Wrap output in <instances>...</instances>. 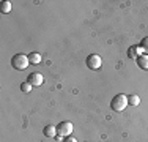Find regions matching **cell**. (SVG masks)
Listing matches in <instances>:
<instances>
[{"instance_id": "11", "label": "cell", "mask_w": 148, "mask_h": 142, "mask_svg": "<svg viewBox=\"0 0 148 142\" xmlns=\"http://www.w3.org/2000/svg\"><path fill=\"white\" fill-rule=\"evenodd\" d=\"M128 104L129 106H139L140 104V98L137 95H129L128 97Z\"/></svg>"}, {"instance_id": "8", "label": "cell", "mask_w": 148, "mask_h": 142, "mask_svg": "<svg viewBox=\"0 0 148 142\" xmlns=\"http://www.w3.org/2000/svg\"><path fill=\"white\" fill-rule=\"evenodd\" d=\"M137 65L140 66L142 70H148V55L147 54H142L140 57H137Z\"/></svg>"}, {"instance_id": "3", "label": "cell", "mask_w": 148, "mask_h": 142, "mask_svg": "<svg viewBox=\"0 0 148 142\" xmlns=\"http://www.w3.org/2000/svg\"><path fill=\"white\" fill-rule=\"evenodd\" d=\"M73 131H74V126H73L71 122H60L57 125V133H58V136H62V137L71 136Z\"/></svg>"}, {"instance_id": "1", "label": "cell", "mask_w": 148, "mask_h": 142, "mask_svg": "<svg viewBox=\"0 0 148 142\" xmlns=\"http://www.w3.org/2000/svg\"><path fill=\"white\" fill-rule=\"evenodd\" d=\"M110 106H112V109H114L115 112H123L129 106L128 104V97L123 95V93L115 95V97L112 98V101H110Z\"/></svg>"}, {"instance_id": "9", "label": "cell", "mask_w": 148, "mask_h": 142, "mask_svg": "<svg viewBox=\"0 0 148 142\" xmlns=\"http://www.w3.org/2000/svg\"><path fill=\"white\" fill-rule=\"evenodd\" d=\"M29 60H30V63H33V65H38V63H41L43 57H41V54H38V52H30Z\"/></svg>"}, {"instance_id": "13", "label": "cell", "mask_w": 148, "mask_h": 142, "mask_svg": "<svg viewBox=\"0 0 148 142\" xmlns=\"http://www.w3.org/2000/svg\"><path fill=\"white\" fill-rule=\"evenodd\" d=\"M140 48H142L143 54H147V55H148V37L142 40V43H140Z\"/></svg>"}, {"instance_id": "5", "label": "cell", "mask_w": 148, "mask_h": 142, "mask_svg": "<svg viewBox=\"0 0 148 142\" xmlns=\"http://www.w3.org/2000/svg\"><path fill=\"white\" fill-rule=\"evenodd\" d=\"M29 82L33 85V87H40V85H43V82H44V77L41 73H32L29 76Z\"/></svg>"}, {"instance_id": "4", "label": "cell", "mask_w": 148, "mask_h": 142, "mask_svg": "<svg viewBox=\"0 0 148 142\" xmlns=\"http://www.w3.org/2000/svg\"><path fill=\"white\" fill-rule=\"evenodd\" d=\"M85 63H87V66H88L90 70L96 71V70L101 68V65H103V60H101V57L98 55V54H90L88 57H87Z\"/></svg>"}, {"instance_id": "14", "label": "cell", "mask_w": 148, "mask_h": 142, "mask_svg": "<svg viewBox=\"0 0 148 142\" xmlns=\"http://www.w3.org/2000/svg\"><path fill=\"white\" fill-rule=\"evenodd\" d=\"M65 142H77V141L74 139V137H71V136H68V137H66V139H65Z\"/></svg>"}, {"instance_id": "7", "label": "cell", "mask_w": 148, "mask_h": 142, "mask_svg": "<svg viewBox=\"0 0 148 142\" xmlns=\"http://www.w3.org/2000/svg\"><path fill=\"white\" fill-rule=\"evenodd\" d=\"M43 133H44V136L46 137H57V126H54V125H47L43 130Z\"/></svg>"}, {"instance_id": "2", "label": "cell", "mask_w": 148, "mask_h": 142, "mask_svg": "<svg viewBox=\"0 0 148 142\" xmlns=\"http://www.w3.org/2000/svg\"><path fill=\"white\" fill-rule=\"evenodd\" d=\"M11 65H13V68H14V70H19V71L25 70L27 66L30 65L29 55H25V54H16L11 59Z\"/></svg>"}, {"instance_id": "12", "label": "cell", "mask_w": 148, "mask_h": 142, "mask_svg": "<svg viewBox=\"0 0 148 142\" xmlns=\"http://www.w3.org/2000/svg\"><path fill=\"white\" fill-rule=\"evenodd\" d=\"M32 87H33V85H32L29 81H27V82H22V84H21V90L25 92V93H30V92H32Z\"/></svg>"}, {"instance_id": "10", "label": "cell", "mask_w": 148, "mask_h": 142, "mask_svg": "<svg viewBox=\"0 0 148 142\" xmlns=\"http://www.w3.org/2000/svg\"><path fill=\"white\" fill-rule=\"evenodd\" d=\"M11 8H13L11 2L5 0V2H2V6H0V11H2L3 14H6V13H10V11H11Z\"/></svg>"}, {"instance_id": "6", "label": "cell", "mask_w": 148, "mask_h": 142, "mask_svg": "<svg viewBox=\"0 0 148 142\" xmlns=\"http://www.w3.org/2000/svg\"><path fill=\"white\" fill-rule=\"evenodd\" d=\"M142 54H143V51H142V48H140V46H131V48H129V51H128L129 59H132V60H137V57H140Z\"/></svg>"}]
</instances>
